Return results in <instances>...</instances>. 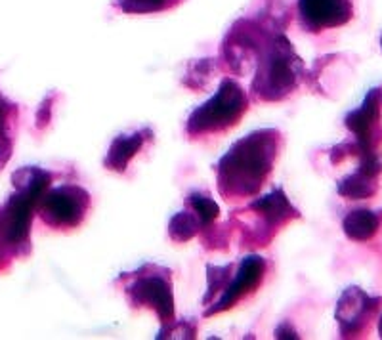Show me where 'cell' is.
<instances>
[{
    "mask_svg": "<svg viewBox=\"0 0 382 340\" xmlns=\"http://www.w3.org/2000/svg\"><path fill=\"white\" fill-rule=\"evenodd\" d=\"M275 155V136L270 130L249 134L222 157L220 174L222 191L253 195L270 172Z\"/></svg>",
    "mask_w": 382,
    "mask_h": 340,
    "instance_id": "1",
    "label": "cell"
},
{
    "mask_svg": "<svg viewBox=\"0 0 382 340\" xmlns=\"http://www.w3.org/2000/svg\"><path fill=\"white\" fill-rule=\"evenodd\" d=\"M246 98L245 92L234 80L222 83L220 90L214 94L213 99L197 107L189 117L188 130L191 134L213 132L234 125L235 119L245 111Z\"/></svg>",
    "mask_w": 382,
    "mask_h": 340,
    "instance_id": "2",
    "label": "cell"
},
{
    "mask_svg": "<svg viewBox=\"0 0 382 340\" xmlns=\"http://www.w3.org/2000/svg\"><path fill=\"white\" fill-rule=\"evenodd\" d=\"M39 205L46 222L73 228L83 220L88 209V193L78 186H61L58 190L44 193Z\"/></svg>",
    "mask_w": 382,
    "mask_h": 340,
    "instance_id": "3",
    "label": "cell"
},
{
    "mask_svg": "<svg viewBox=\"0 0 382 340\" xmlns=\"http://www.w3.org/2000/svg\"><path fill=\"white\" fill-rule=\"evenodd\" d=\"M285 48L281 46L277 50H273L268 61H265V66L258 73L256 86H258L260 94L268 99L281 98L297 83V73L292 69V59H289L291 50L287 54Z\"/></svg>",
    "mask_w": 382,
    "mask_h": 340,
    "instance_id": "4",
    "label": "cell"
},
{
    "mask_svg": "<svg viewBox=\"0 0 382 340\" xmlns=\"http://www.w3.org/2000/svg\"><path fill=\"white\" fill-rule=\"evenodd\" d=\"M37 201L25 191H18L16 195L10 197L6 209L0 214V231L8 243L20 245L29 233L31 228L32 209Z\"/></svg>",
    "mask_w": 382,
    "mask_h": 340,
    "instance_id": "5",
    "label": "cell"
},
{
    "mask_svg": "<svg viewBox=\"0 0 382 340\" xmlns=\"http://www.w3.org/2000/svg\"><path fill=\"white\" fill-rule=\"evenodd\" d=\"M132 296L140 304H149L161 320H172L174 315V296L169 281L162 277H142L132 285Z\"/></svg>",
    "mask_w": 382,
    "mask_h": 340,
    "instance_id": "6",
    "label": "cell"
},
{
    "mask_svg": "<svg viewBox=\"0 0 382 340\" xmlns=\"http://www.w3.org/2000/svg\"><path fill=\"white\" fill-rule=\"evenodd\" d=\"M265 272V262L260 256H246L243 264H241L239 272L235 275V279L227 285L226 293L222 296L216 306L208 310L207 314H216L222 310H227L235 300H239L241 296L246 295L249 291H253L262 279V275Z\"/></svg>",
    "mask_w": 382,
    "mask_h": 340,
    "instance_id": "7",
    "label": "cell"
},
{
    "mask_svg": "<svg viewBox=\"0 0 382 340\" xmlns=\"http://www.w3.org/2000/svg\"><path fill=\"white\" fill-rule=\"evenodd\" d=\"M300 16L311 29L342 25L350 18L348 0H300Z\"/></svg>",
    "mask_w": 382,
    "mask_h": 340,
    "instance_id": "8",
    "label": "cell"
},
{
    "mask_svg": "<svg viewBox=\"0 0 382 340\" xmlns=\"http://www.w3.org/2000/svg\"><path fill=\"white\" fill-rule=\"evenodd\" d=\"M378 117H381V90L373 88L363 99L362 107H357L356 111H352L346 117V126L356 134L357 147L362 153L371 151V134Z\"/></svg>",
    "mask_w": 382,
    "mask_h": 340,
    "instance_id": "9",
    "label": "cell"
},
{
    "mask_svg": "<svg viewBox=\"0 0 382 340\" xmlns=\"http://www.w3.org/2000/svg\"><path fill=\"white\" fill-rule=\"evenodd\" d=\"M373 302L375 300H371L362 289L350 287L344 291L337 304V320L342 333H354L359 327L365 314L375 306Z\"/></svg>",
    "mask_w": 382,
    "mask_h": 340,
    "instance_id": "10",
    "label": "cell"
},
{
    "mask_svg": "<svg viewBox=\"0 0 382 340\" xmlns=\"http://www.w3.org/2000/svg\"><path fill=\"white\" fill-rule=\"evenodd\" d=\"M143 144V138L140 134H126L113 140L109 153L105 157V166L109 170L123 172L129 166V161L136 155Z\"/></svg>",
    "mask_w": 382,
    "mask_h": 340,
    "instance_id": "11",
    "label": "cell"
},
{
    "mask_svg": "<svg viewBox=\"0 0 382 340\" xmlns=\"http://www.w3.org/2000/svg\"><path fill=\"white\" fill-rule=\"evenodd\" d=\"M342 229L354 241H367L378 229V216L367 209L352 210L350 214L344 218Z\"/></svg>",
    "mask_w": 382,
    "mask_h": 340,
    "instance_id": "12",
    "label": "cell"
},
{
    "mask_svg": "<svg viewBox=\"0 0 382 340\" xmlns=\"http://www.w3.org/2000/svg\"><path fill=\"white\" fill-rule=\"evenodd\" d=\"M13 186L18 191H25L29 195L39 203L42 195H44L46 188L50 183V174L46 170L40 169H21L18 172H13Z\"/></svg>",
    "mask_w": 382,
    "mask_h": 340,
    "instance_id": "13",
    "label": "cell"
},
{
    "mask_svg": "<svg viewBox=\"0 0 382 340\" xmlns=\"http://www.w3.org/2000/svg\"><path fill=\"white\" fill-rule=\"evenodd\" d=\"M253 209L258 210L260 214H264L270 222H281L287 216L294 212V209L289 203V199L281 190H273L272 193L260 197L258 201H254Z\"/></svg>",
    "mask_w": 382,
    "mask_h": 340,
    "instance_id": "14",
    "label": "cell"
},
{
    "mask_svg": "<svg viewBox=\"0 0 382 340\" xmlns=\"http://www.w3.org/2000/svg\"><path fill=\"white\" fill-rule=\"evenodd\" d=\"M376 191L375 178L367 176L357 170L356 174H350L338 182V193L346 199H367Z\"/></svg>",
    "mask_w": 382,
    "mask_h": 340,
    "instance_id": "15",
    "label": "cell"
},
{
    "mask_svg": "<svg viewBox=\"0 0 382 340\" xmlns=\"http://www.w3.org/2000/svg\"><path fill=\"white\" fill-rule=\"evenodd\" d=\"M199 231V222L193 214L189 212H178L170 218L169 224V236L174 239V241H189L191 237L197 236Z\"/></svg>",
    "mask_w": 382,
    "mask_h": 340,
    "instance_id": "16",
    "label": "cell"
},
{
    "mask_svg": "<svg viewBox=\"0 0 382 340\" xmlns=\"http://www.w3.org/2000/svg\"><path fill=\"white\" fill-rule=\"evenodd\" d=\"M189 203L195 209V212L201 216V220L205 224L213 222L214 218H218V214H220V207L216 205V201L207 195H201V193L189 195Z\"/></svg>",
    "mask_w": 382,
    "mask_h": 340,
    "instance_id": "17",
    "label": "cell"
},
{
    "mask_svg": "<svg viewBox=\"0 0 382 340\" xmlns=\"http://www.w3.org/2000/svg\"><path fill=\"white\" fill-rule=\"evenodd\" d=\"M165 2L167 0H123V10L132 13L155 12L165 6Z\"/></svg>",
    "mask_w": 382,
    "mask_h": 340,
    "instance_id": "18",
    "label": "cell"
},
{
    "mask_svg": "<svg viewBox=\"0 0 382 340\" xmlns=\"http://www.w3.org/2000/svg\"><path fill=\"white\" fill-rule=\"evenodd\" d=\"M224 272H226V268H208V279H210L208 289H210V291H208L207 296H205V300L210 298V296L214 295V291H218L216 287H218V285L226 279V274H224Z\"/></svg>",
    "mask_w": 382,
    "mask_h": 340,
    "instance_id": "19",
    "label": "cell"
},
{
    "mask_svg": "<svg viewBox=\"0 0 382 340\" xmlns=\"http://www.w3.org/2000/svg\"><path fill=\"white\" fill-rule=\"evenodd\" d=\"M50 99H46L44 104L40 105L39 113H37V126L39 128H42V126H46V123L50 121Z\"/></svg>",
    "mask_w": 382,
    "mask_h": 340,
    "instance_id": "20",
    "label": "cell"
},
{
    "mask_svg": "<svg viewBox=\"0 0 382 340\" xmlns=\"http://www.w3.org/2000/svg\"><path fill=\"white\" fill-rule=\"evenodd\" d=\"M275 336H277V339H298V334L294 333L289 325H281V327H277Z\"/></svg>",
    "mask_w": 382,
    "mask_h": 340,
    "instance_id": "21",
    "label": "cell"
},
{
    "mask_svg": "<svg viewBox=\"0 0 382 340\" xmlns=\"http://www.w3.org/2000/svg\"><path fill=\"white\" fill-rule=\"evenodd\" d=\"M378 333H381V339H382V317H381V321H378Z\"/></svg>",
    "mask_w": 382,
    "mask_h": 340,
    "instance_id": "22",
    "label": "cell"
},
{
    "mask_svg": "<svg viewBox=\"0 0 382 340\" xmlns=\"http://www.w3.org/2000/svg\"><path fill=\"white\" fill-rule=\"evenodd\" d=\"M381 48H382V40H381Z\"/></svg>",
    "mask_w": 382,
    "mask_h": 340,
    "instance_id": "23",
    "label": "cell"
}]
</instances>
